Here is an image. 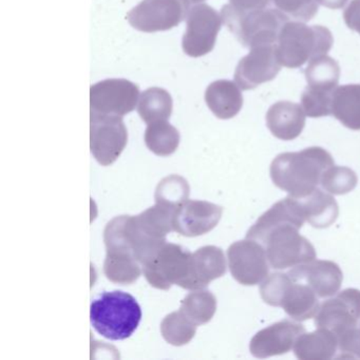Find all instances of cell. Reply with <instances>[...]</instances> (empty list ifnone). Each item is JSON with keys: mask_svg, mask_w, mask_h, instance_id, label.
<instances>
[{"mask_svg": "<svg viewBox=\"0 0 360 360\" xmlns=\"http://www.w3.org/2000/svg\"><path fill=\"white\" fill-rule=\"evenodd\" d=\"M333 165L332 155L315 146L298 153H280L271 162L269 172L275 186L290 197L302 198L318 188L324 172Z\"/></svg>", "mask_w": 360, "mask_h": 360, "instance_id": "obj_2", "label": "cell"}, {"mask_svg": "<svg viewBox=\"0 0 360 360\" xmlns=\"http://www.w3.org/2000/svg\"><path fill=\"white\" fill-rule=\"evenodd\" d=\"M277 44L250 48L248 56L240 60L235 71V82L240 89H256L262 84L273 81L281 70Z\"/></svg>", "mask_w": 360, "mask_h": 360, "instance_id": "obj_14", "label": "cell"}, {"mask_svg": "<svg viewBox=\"0 0 360 360\" xmlns=\"http://www.w3.org/2000/svg\"><path fill=\"white\" fill-rule=\"evenodd\" d=\"M145 144L149 150L159 157H168L176 153L180 144L178 129L167 121L155 122L147 126L145 131Z\"/></svg>", "mask_w": 360, "mask_h": 360, "instance_id": "obj_26", "label": "cell"}, {"mask_svg": "<svg viewBox=\"0 0 360 360\" xmlns=\"http://www.w3.org/2000/svg\"><path fill=\"white\" fill-rule=\"evenodd\" d=\"M191 252L166 242L144 265L143 274L158 290H169L174 284L186 288L191 277Z\"/></svg>", "mask_w": 360, "mask_h": 360, "instance_id": "obj_7", "label": "cell"}, {"mask_svg": "<svg viewBox=\"0 0 360 360\" xmlns=\"http://www.w3.org/2000/svg\"><path fill=\"white\" fill-rule=\"evenodd\" d=\"M140 96L136 84L123 79H105L90 88V111L123 117L136 108Z\"/></svg>", "mask_w": 360, "mask_h": 360, "instance_id": "obj_11", "label": "cell"}, {"mask_svg": "<svg viewBox=\"0 0 360 360\" xmlns=\"http://www.w3.org/2000/svg\"><path fill=\"white\" fill-rule=\"evenodd\" d=\"M174 210L155 203L153 207L136 216V222L147 237L158 241H166V236L174 231Z\"/></svg>", "mask_w": 360, "mask_h": 360, "instance_id": "obj_27", "label": "cell"}, {"mask_svg": "<svg viewBox=\"0 0 360 360\" xmlns=\"http://www.w3.org/2000/svg\"><path fill=\"white\" fill-rule=\"evenodd\" d=\"M274 4L288 18L302 22L313 20L319 7L317 0H274Z\"/></svg>", "mask_w": 360, "mask_h": 360, "instance_id": "obj_33", "label": "cell"}, {"mask_svg": "<svg viewBox=\"0 0 360 360\" xmlns=\"http://www.w3.org/2000/svg\"><path fill=\"white\" fill-rule=\"evenodd\" d=\"M288 274L295 281L309 285L319 298H328L336 295L343 281L340 267L330 260L314 259L292 267Z\"/></svg>", "mask_w": 360, "mask_h": 360, "instance_id": "obj_17", "label": "cell"}, {"mask_svg": "<svg viewBox=\"0 0 360 360\" xmlns=\"http://www.w3.org/2000/svg\"><path fill=\"white\" fill-rule=\"evenodd\" d=\"M104 273L107 279L113 283L129 285L141 277L143 266L136 258L129 255L107 252Z\"/></svg>", "mask_w": 360, "mask_h": 360, "instance_id": "obj_28", "label": "cell"}, {"mask_svg": "<svg viewBox=\"0 0 360 360\" xmlns=\"http://www.w3.org/2000/svg\"><path fill=\"white\" fill-rule=\"evenodd\" d=\"M339 352L338 337L323 328L303 333L297 338L294 353L300 360H328Z\"/></svg>", "mask_w": 360, "mask_h": 360, "instance_id": "obj_21", "label": "cell"}, {"mask_svg": "<svg viewBox=\"0 0 360 360\" xmlns=\"http://www.w3.org/2000/svg\"><path fill=\"white\" fill-rule=\"evenodd\" d=\"M260 295L266 304L282 307L296 321L311 319L319 311V297L309 285L295 281L288 274H271L261 284Z\"/></svg>", "mask_w": 360, "mask_h": 360, "instance_id": "obj_6", "label": "cell"}, {"mask_svg": "<svg viewBox=\"0 0 360 360\" xmlns=\"http://www.w3.org/2000/svg\"><path fill=\"white\" fill-rule=\"evenodd\" d=\"M295 199L298 202L305 222H309L315 229H328L338 218V204L326 191L324 193L317 188L305 197Z\"/></svg>", "mask_w": 360, "mask_h": 360, "instance_id": "obj_22", "label": "cell"}, {"mask_svg": "<svg viewBox=\"0 0 360 360\" xmlns=\"http://www.w3.org/2000/svg\"><path fill=\"white\" fill-rule=\"evenodd\" d=\"M189 0H143L127 14L136 30L145 33L172 30L187 18Z\"/></svg>", "mask_w": 360, "mask_h": 360, "instance_id": "obj_8", "label": "cell"}, {"mask_svg": "<svg viewBox=\"0 0 360 360\" xmlns=\"http://www.w3.org/2000/svg\"><path fill=\"white\" fill-rule=\"evenodd\" d=\"M197 326L180 309L164 318L161 323V333L168 343L181 347L191 342L197 332Z\"/></svg>", "mask_w": 360, "mask_h": 360, "instance_id": "obj_30", "label": "cell"}, {"mask_svg": "<svg viewBox=\"0 0 360 360\" xmlns=\"http://www.w3.org/2000/svg\"><path fill=\"white\" fill-rule=\"evenodd\" d=\"M224 252L214 245L204 246L191 255V277L185 290H202L226 273Z\"/></svg>", "mask_w": 360, "mask_h": 360, "instance_id": "obj_18", "label": "cell"}, {"mask_svg": "<svg viewBox=\"0 0 360 360\" xmlns=\"http://www.w3.org/2000/svg\"><path fill=\"white\" fill-rule=\"evenodd\" d=\"M142 319L136 299L122 290L105 292L92 301L90 320L98 334L110 340H125L136 332Z\"/></svg>", "mask_w": 360, "mask_h": 360, "instance_id": "obj_3", "label": "cell"}, {"mask_svg": "<svg viewBox=\"0 0 360 360\" xmlns=\"http://www.w3.org/2000/svg\"><path fill=\"white\" fill-rule=\"evenodd\" d=\"M235 9L240 11H257V10H263L269 7L271 0H229Z\"/></svg>", "mask_w": 360, "mask_h": 360, "instance_id": "obj_37", "label": "cell"}, {"mask_svg": "<svg viewBox=\"0 0 360 360\" xmlns=\"http://www.w3.org/2000/svg\"><path fill=\"white\" fill-rule=\"evenodd\" d=\"M208 108L220 120L235 117L243 107V96L237 84L226 79L214 82L205 91Z\"/></svg>", "mask_w": 360, "mask_h": 360, "instance_id": "obj_20", "label": "cell"}, {"mask_svg": "<svg viewBox=\"0 0 360 360\" xmlns=\"http://www.w3.org/2000/svg\"><path fill=\"white\" fill-rule=\"evenodd\" d=\"M330 113L343 126L360 130V85H343L335 89Z\"/></svg>", "mask_w": 360, "mask_h": 360, "instance_id": "obj_23", "label": "cell"}, {"mask_svg": "<svg viewBox=\"0 0 360 360\" xmlns=\"http://www.w3.org/2000/svg\"><path fill=\"white\" fill-rule=\"evenodd\" d=\"M188 182L182 176L172 174L163 179L155 189V203L176 210L181 204L188 200Z\"/></svg>", "mask_w": 360, "mask_h": 360, "instance_id": "obj_31", "label": "cell"}, {"mask_svg": "<svg viewBox=\"0 0 360 360\" xmlns=\"http://www.w3.org/2000/svg\"><path fill=\"white\" fill-rule=\"evenodd\" d=\"M229 267L233 279L242 285L252 286L262 283L269 274L266 250L256 240L237 241L227 250Z\"/></svg>", "mask_w": 360, "mask_h": 360, "instance_id": "obj_12", "label": "cell"}, {"mask_svg": "<svg viewBox=\"0 0 360 360\" xmlns=\"http://www.w3.org/2000/svg\"><path fill=\"white\" fill-rule=\"evenodd\" d=\"M220 14L206 4L189 10L186 31L182 39L183 51L191 58H201L214 50L222 26Z\"/></svg>", "mask_w": 360, "mask_h": 360, "instance_id": "obj_9", "label": "cell"}, {"mask_svg": "<svg viewBox=\"0 0 360 360\" xmlns=\"http://www.w3.org/2000/svg\"><path fill=\"white\" fill-rule=\"evenodd\" d=\"M181 311L197 326L207 323L217 311V299L210 290H195L181 302Z\"/></svg>", "mask_w": 360, "mask_h": 360, "instance_id": "obj_29", "label": "cell"}, {"mask_svg": "<svg viewBox=\"0 0 360 360\" xmlns=\"http://www.w3.org/2000/svg\"><path fill=\"white\" fill-rule=\"evenodd\" d=\"M357 183V176L351 168L333 165L324 172L320 185L330 195H342L354 191Z\"/></svg>", "mask_w": 360, "mask_h": 360, "instance_id": "obj_32", "label": "cell"}, {"mask_svg": "<svg viewBox=\"0 0 360 360\" xmlns=\"http://www.w3.org/2000/svg\"><path fill=\"white\" fill-rule=\"evenodd\" d=\"M304 75L307 88L322 94H333L340 79V67L334 58L326 54L309 60Z\"/></svg>", "mask_w": 360, "mask_h": 360, "instance_id": "obj_24", "label": "cell"}, {"mask_svg": "<svg viewBox=\"0 0 360 360\" xmlns=\"http://www.w3.org/2000/svg\"><path fill=\"white\" fill-rule=\"evenodd\" d=\"M334 39L326 27L307 26L302 22H288L278 37V56L282 66L296 69L332 49Z\"/></svg>", "mask_w": 360, "mask_h": 360, "instance_id": "obj_4", "label": "cell"}, {"mask_svg": "<svg viewBox=\"0 0 360 360\" xmlns=\"http://www.w3.org/2000/svg\"><path fill=\"white\" fill-rule=\"evenodd\" d=\"M319 5L332 10L342 9L349 0H317Z\"/></svg>", "mask_w": 360, "mask_h": 360, "instance_id": "obj_38", "label": "cell"}, {"mask_svg": "<svg viewBox=\"0 0 360 360\" xmlns=\"http://www.w3.org/2000/svg\"><path fill=\"white\" fill-rule=\"evenodd\" d=\"M305 115L300 105L281 101L269 107L266 113V126L275 138L292 141L304 129Z\"/></svg>", "mask_w": 360, "mask_h": 360, "instance_id": "obj_19", "label": "cell"}, {"mask_svg": "<svg viewBox=\"0 0 360 360\" xmlns=\"http://www.w3.org/2000/svg\"><path fill=\"white\" fill-rule=\"evenodd\" d=\"M202 1H205V0H189V3L191 4H200L202 3Z\"/></svg>", "mask_w": 360, "mask_h": 360, "instance_id": "obj_39", "label": "cell"}, {"mask_svg": "<svg viewBox=\"0 0 360 360\" xmlns=\"http://www.w3.org/2000/svg\"><path fill=\"white\" fill-rule=\"evenodd\" d=\"M223 208L216 204L187 200L174 212V231L185 237L205 235L218 225Z\"/></svg>", "mask_w": 360, "mask_h": 360, "instance_id": "obj_15", "label": "cell"}, {"mask_svg": "<svg viewBox=\"0 0 360 360\" xmlns=\"http://www.w3.org/2000/svg\"><path fill=\"white\" fill-rule=\"evenodd\" d=\"M225 26L235 35L243 47L277 44L282 27L288 18L280 10L263 9L240 11L231 5H225L221 11Z\"/></svg>", "mask_w": 360, "mask_h": 360, "instance_id": "obj_5", "label": "cell"}, {"mask_svg": "<svg viewBox=\"0 0 360 360\" xmlns=\"http://www.w3.org/2000/svg\"><path fill=\"white\" fill-rule=\"evenodd\" d=\"M360 322V290L345 288L320 305L315 316L317 328H323L341 338Z\"/></svg>", "mask_w": 360, "mask_h": 360, "instance_id": "obj_13", "label": "cell"}, {"mask_svg": "<svg viewBox=\"0 0 360 360\" xmlns=\"http://www.w3.org/2000/svg\"><path fill=\"white\" fill-rule=\"evenodd\" d=\"M343 20L347 28L360 35V0H352L343 12Z\"/></svg>", "mask_w": 360, "mask_h": 360, "instance_id": "obj_36", "label": "cell"}, {"mask_svg": "<svg viewBox=\"0 0 360 360\" xmlns=\"http://www.w3.org/2000/svg\"><path fill=\"white\" fill-rule=\"evenodd\" d=\"M339 357L360 358V322L351 332L339 338Z\"/></svg>", "mask_w": 360, "mask_h": 360, "instance_id": "obj_35", "label": "cell"}, {"mask_svg": "<svg viewBox=\"0 0 360 360\" xmlns=\"http://www.w3.org/2000/svg\"><path fill=\"white\" fill-rule=\"evenodd\" d=\"M305 328L298 322L284 319L259 330L250 343V351L257 358L283 355L294 349L295 342Z\"/></svg>", "mask_w": 360, "mask_h": 360, "instance_id": "obj_16", "label": "cell"}, {"mask_svg": "<svg viewBox=\"0 0 360 360\" xmlns=\"http://www.w3.org/2000/svg\"><path fill=\"white\" fill-rule=\"evenodd\" d=\"M127 142V128L121 117L91 113L90 149L101 165L109 166L115 163Z\"/></svg>", "mask_w": 360, "mask_h": 360, "instance_id": "obj_10", "label": "cell"}, {"mask_svg": "<svg viewBox=\"0 0 360 360\" xmlns=\"http://www.w3.org/2000/svg\"><path fill=\"white\" fill-rule=\"evenodd\" d=\"M138 113L147 125L155 122L167 121L172 113V96L159 87L145 90L139 100Z\"/></svg>", "mask_w": 360, "mask_h": 360, "instance_id": "obj_25", "label": "cell"}, {"mask_svg": "<svg viewBox=\"0 0 360 360\" xmlns=\"http://www.w3.org/2000/svg\"><path fill=\"white\" fill-rule=\"evenodd\" d=\"M304 223L298 202L288 195L264 212L246 238L264 246L271 269H288L316 259L313 244L299 233Z\"/></svg>", "mask_w": 360, "mask_h": 360, "instance_id": "obj_1", "label": "cell"}, {"mask_svg": "<svg viewBox=\"0 0 360 360\" xmlns=\"http://www.w3.org/2000/svg\"><path fill=\"white\" fill-rule=\"evenodd\" d=\"M333 94H322L307 88L301 96V106L307 117H322L332 115L330 105Z\"/></svg>", "mask_w": 360, "mask_h": 360, "instance_id": "obj_34", "label": "cell"}]
</instances>
